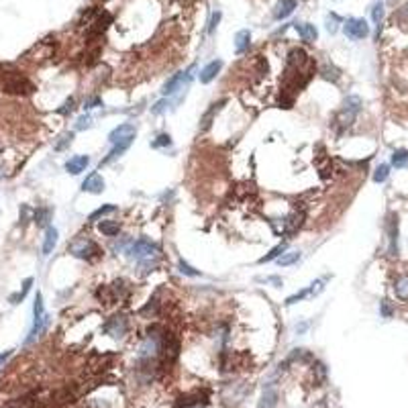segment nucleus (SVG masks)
<instances>
[{
	"label": "nucleus",
	"mask_w": 408,
	"mask_h": 408,
	"mask_svg": "<svg viewBox=\"0 0 408 408\" xmlns=\"http://www.w3.org/2000/svg\"><path fill=\"white\" fill-rule=\"evenodd\" d=\"M2 88H4V92H8V94H19V96L31 94V92L35 90V86H33L25 76H21V74H10V76L2 82Z\"/></svg>",
	"instance_id": "6"
},
{
	"label": "nucleus",
	"mask_w": 408,
	"mask_h": 408,
	"mask_svg": "<svg viewBox=\"0 0 408 408\" xmlns=\"http://www.w3.org/2000/svg\"><path fill=\"white\" fill-rule=\"evenodd\" d=\"M321 74H322V78H324V80H333V82H335V80L339 78L337 70H335V67H333V65H329V63H326V65L322 67V70H321Z\"/></svg>",
	"instance_id": "29"
},
{
	"label": "nucleus",
	"mask_w": 408,
	"mask_h": 408,
	"mask_svg": "<svg viewBox=\"0 0 408 408\" xmlns=\"http://www.w3.org/2000/svg\"><path fill=\"white\" fill-rule=\"evenodd\" d=\"M82 190H84V192H90V194H100L104 190V180L100 178L96 172H92L88 178L82 182Z\"/></svg>",
	"instance_id": "8"
},
{
	"label": "nucleus",
	"mask_w": 408,
	"mask_h": 408,
	"mask_svg": "<svg viewBox=\"0 0 408 408\" xmlns=\"http://www.w3.org/2000/svg\"><path fill=\"white\" fill-rule=\"evenodd\" d=\"M298 260H300V251H288V253H282V255L278 257V265L288 267V265L296 263Z\"/></svg>",
	"instance_id": "22"
},
{
	"label": "nucleus",
	"mask_w": 408,
	"mask_h": 408,
	"mask_svg": "<svg viewBox=\"0 0 408 408\" xmlns=\"http://www.w3.org/2000/svg\"><path fill=\"white\" fill-rule=\"evenodd\" d=\"M294 29L298 31V35H300L302 41H306V43H315L317 37H319L317 27L310 25V23H294Z\"/></svg>",
	"instance_id": "9"
},
{
	"label": "nucleus",
	"mask_w": 408,
	"mask_h": 408,
	"mask_svg": "<svg viewBox=\"0 0 408 408\" xmlns=\"http://www.w3.org/2000/svg\"><path fill=\"white\" fill-rule=\"evenodd\" d=\"M184 78H188V76H184V72H180V74H175V76H172L168 82H166V86H163V94H174L175 90L180 88V84L184 82Z\"/></svg>",
	"instance_id": "18"
},
{
	"label": "nucleus",
	"mask_w": 408,
	"mask_h": 408,
	"mask_svg": "<svg viewBox=\"0 0 408 408\" xmlns=\"http://www.w3.org/2000/svg\"><path fill=\"white\" fill-rule=\"evenodd\" d=\"M178 267H180L182 274H186V276H190V278H196V276H200V271H196L194 267H190L186 262H180V263H178Z\"/></svg>",
	"instance_id": "30"
},
{
	"label": "nucleus",
	"mask_w": 408,
	"mask_h": 408,
	"mask_svg": "<svg viewBox=\"0 0 408 408\" xmlns=\"http://www.w3.org/2000/svg\"><path fill=\"white\" fill-rule=\"evenodd\" d=\"M296 0H278V4H276V8H274V19L276 21H282V19H286V17H290L292 12H294V8H296Z\"/></svg>",
	"instance_id": "11"
},
{
	"label": "nucleus",
	"mask_w": 408,
	"mask_h": 408,
	"mask_svg": "<svg viewBox=\"0 0 408 408\" xmlns=\"http://www.w3.org/2000/svg\"><path fill=\"white\" fill-rule=\"evenodd\" d=\"M276 404H278V392L276 390H265L260 404H257V408H276Z\"/></svg>",
	"instance_id": "20"
},
{
	"label": "nucleus",
	"mask_w": 408,
	"mask_h": 408,
	"mask_svg": "<svg viewBox=\"0 0 408 408\" xmlns=\"http://www.w3.org/2000/svg\"><path fill=\"white\" fill-rule=\"evenodd\" d=\"M135 139V127L131 125V122H125V125H118L111 135H108V141L113 143V149H111V153H108L100 166H106V163H111L115 161L118 155H122L129 149V145L133 143Z\"/></svg>",
	"instance_id": "2"
},
{
	"label": "nucleus",
	"mask_w": 408,
	"mask_h": 408,
	"mask_svg": "<svg viewBox=\"0 0 408 408\" xmlns=\"http://www.w3.org/2000/svg\"><path fill=\"white\" fill-rule=\"evenodd\" d=\"M219 21H221V12H214V15H212V21H210V27H208V31H210V33L214 31V27L219 25Z\"/></svg>",
	"instance_id": "35"
},
{
	"label": "nucleus",
	"mask_w": 408,
	"mask_h": 408,
	"mask_svg": "<svg viewBox=\"0 0 408 408\" xmlns=\"http://www.w3.org/2000/svg\"><path fill=\"white\" fill-rule=\"evenodd\" d=\"M58 245V231L53 227H47L45 231V241H43V255H49Z\"/></svg>",
	"instance_id": "16"
},
{
	"label": "nucleus",
	"mask_w": 408,
	"mask_h": 408,
	"mask_svg": "<svg viewBox=\"0 0 408 408\" xmlns=\"http://www.w3.org/2000/svg\"><path fill=\"white\" fill-rule=\"evenodd\" d=\"M223 104H225V100H221V102H214V104H210V108L206 113H204V117H202V125H200V131H206V129H210V125H212V118L219 115V111L223 108Z\"/></svg>",
	"instance_id": "14"
},
{
	"label": "nucleus",
	"mask_w": 408,
	"mask_h": 408,
	"mask_svg": "<svg viewBox=\"0 0 408 408\" xmlns=\"http://www.w3.org/2000/svg\"><path fill=\"white\" fill-rule=\"evenodd\" d=\"M104 329H106V333H111L113 337H122V333L127 331V322H125V319L115 317L111 322L104 326Z\"/></svg>",
	"instance_id": "15"
},
{
	"label": "nucleus",
	"mask_w": 408,
	"mask_h": 408,
	"mask_svg": "<svg viewBox=\"0 0 408 408\" xmlns=\"http://www.w3.org/2000/svg\"><path fill=\"white\" fill-rule=\"evenodd\" d=\"M196 408H200V406H196Z\"/></svg>",
	"instance_id": "41"
},
{
	"label": "nucleus",
	"mask_w": 408,
	"mask_h": 408,
	"mask_svg": "<svg viewBox=\"0 0 408 408\" xmlns=\"http://www.w3.org/2000/svg\"><path fill=\"white\" fill-rule=\"evenodd\" d=\"M31 284H33V278H27V280L23 282V288H21V292H19V294H15V296H10V302H12V304H19V302L23 300V298L27 296V292H29Z\"/></svg>",
	"instance_id": "26"
},
{
	"label": "nucleus",
	"mask_w": 408,
	"mask_h": 408,
	"mask_svg": "<svg viewBox=\"0 0 408 408\" xmlns=\"http://www.w3.org/2000/svg\"><path fill=\"white\" fill-rule=\"evenodd\" d=\"M372 17H374V23L378 27V35H379V27H382V17H384V4L382 2H378L372 10Z\"/></svg>",
	"instance_id": "28"
},
{
	"label": "nucleus",
	"mask_w": 408,
	"mask_h": 408,
	"mask_svg": "<svg viewBox=\"0 0 408 408\" xmlns=\"http://www.w3.org/2000/svg\"><path fill=\"white\" fill-rule=\"evenodd\" d=\"M337 21H339L337 15L329 17V21H326V29H329V33H337Z\"/></svg>",
	"instance_id": "32"
},
{
	"label": "nucleus",
	"mask_w": 408,
	"mask_h": 408,
	"mask_svg": "<svg viewBox=\"0 0 408 408\" xmlns=\"http://www.w3.org/2000/svg\"><path fill=\"white\" fill-rule=\"evenodd\" d=\"M343 31H345V35H347L349 39L359 41V39H365L367 35H370V25H367L363 19L353 17V19H347V21H345Z\"/></svg>",
	"instance_id": "7"
},
{
	"label": "nucleus",
	"mask_w": 408,
	"mask_h": 408,
	"mask_svg": "<svg viewBox=\"0 0 408 408\" xmlns=\"http://www.w3.org/2000/svg\"><path fill=\"white\" fill-rule=\"evenodd\" d=\"M47 214H49V210H39V212L35 214V221H37V225H45Z\"/></svg>",
	"instance_id": "34"
},
{
	"label": "nucleus",
	"mask_w": 408,
	"mask_h": 408,
	"mask_svg": "<svg viewBox=\"0 0 408 408\" xmlns=\"http://www.w3.org/2000/svg\"><path fill=\"white\" fill-rule=\"evenodd\" d=\"M361 111V98L359 96H347L343 102V108L339 111L335 122L339 125V129H347L353 120H355L357 113Z\"/></svg>",
	"instance_id": "3"
},
{
	"label": "nucleus",
	"mask_w": 408,
	"mask_h": 408,
	"mask_svg": "<svg viewBox=\"0 0 408 408\" xmlns=\"http://www.w3.org/2000/svg\"><path fill=\"white\" fill-rule=\"evenodd\" d=\"M72 111H74V98L67 100V102L63 104V108H59L58 113H59V115H67V113H72Z\"/></svg>",
	"instance_id": "33"
},
{
	"label": "nucleus",
	"mask_w": 408,
	"mask_h": 408,
	"mask_svg": "<svg viewBox=\"0 0 408 408\" xmlns=\"http://www.w3.org/2000/svg\"><path fill=\"white\" fill-rule=\"evenodd\" d=\"M84 127H90V117H80L78 118V129H84Z\"/></svg>",
	"instance_id": "37"
},
{
	"label": "nucleus",
	"mask_w": 408,
	"mask_h": 408,
	"mask_svg": "<svg viewBox=\"0 0 408 408\" xmlns=\"http://www.w3.org/2000/svg\"><path fill=\"white\" fill-rule=\"evenodd\" d=\"M388 175H390V166L382 163V166H378L376 172H374V182L376 184H382V182H386Z\"/></svg>",
	"instance_id": "25"
},
{
	"label": "nucleus",
	"mask_w": 408,
	"mask_h": 408,
	"mask_svg": "<svg viewBox=\"0 0 408 408\" xmlns=\"http://www.w3.org/2000/svg\"><path fill=\"white\" fill-rule=\"evenodd\" d=\"M115 210H117L115 204H104V206H100L98 210H94V212L90 214V221H98L100 216H104V214H111V212H115Z\"/></svg>",
	"instance_id": "27"
},
{
	"label": "nucleus",
	"mask_w": 408,
	"mask_h": 408,
	"mask_svg": "<svg viewBox=\"0 0 408 408\" xmlns=\"http://www.w3.org/2000/svg\"><path fill=\"white\" fill-rule=\"evenodd\" d=\"M127 253L131 257H135L137 262H141V263H149V262H151V257L157 255V247L151 241H147V239H137V241H131Z\"/></svg>",
	"instance_id": "5"
},
{
	"label": "nucleus",
	"mask_w": 408,
	"mask_h": 408,
	"mask_svg": "<svg viewBox=\"0 0 408 408\" xmlns=\"http://www.w3.org/2000/svg\"><path fill=\"white\" fill-rule=\"evenodd\" d=\"M388 239H390V255H396L398 251V219L396 216H390V221H388Z\"/></svg>",
	"instance_id": "10"
},
{
	"label": "nucleus",
	"mask_w": 408,
	"mask_h": 408,
	"mask_svg": "<svg viewBox=\"0 0 408 408\" xmlns=\"http://www.w3.org/2000/svg\"><path fill=\"white\" fill-rule=\"evenodd\" d=\"M90 163V157L88 155H76V157H72L70 161L65 163V170L70 172L72 175H78V174H82L86 170V166Z\"/></svg>",
	"instance_id": "12"
},
{
	"label": "nucleus",
	"mask_w": 408,
	"mask_h": 408,
	"mask_svg": "<svg viewBox=\"0 0 408 408\" xmlns=\"http://www.w3.org/2000/svg\"><path fill=\"white\" fill-rule=\"evenodd\" d=\"M382 315H384V317H392V308L388 306V302H386V300L382 302Z\"/></svg>",
	"instance_id": "39"
},
{
	"label": "nucleus",
	"mask_w": 408,
	"mask_h": 408,
	"mask_svg": "<svg viewBox=\"0 0 408 408\" xmlns=\"http://www.w3.org/2000/svg\"><path fill=\"white\" fill-rule=\"evenodd\" d=\"M221 67H223V61H221V59L210 61V63L200 72V82H202V84H210V82L216 78V74L221 72Z\"/></svg>",
	"instance_id": "13"
},
{
	"label": "nucleus",
	"mask_w": 408,
	"mask_h": 408,
	"mask_svg": "<svg viewBox=\"0 0 408 408\" xmlns=\"http://www.w3.org/2000/svg\"><path fill=\"white\" fill-rule=\"evenodd\" d=\"M315 76V61H312L302 49H292L286 59V70H284V88H282V98L280 104L284 108H290L296 92H300L308 84V80Z\"/></svg>",
	"instance_id": "1"
},
{
	"label": "nucleus",
	"mask_w": 408,
	"mask_h": 408,
	"mask_svg": "<svg viewBox=\"0 0 408 408\" xmlns=\"http://www.w3.org/2000/svg\"><path fill=\"white\" fill-rule=\"evenodd\" d=\"M98 104H102V100H100V98L96 96V98H92V100L84 102V108H88V111H90V108H94V106H98Z\"/></svg>",
	"instance_id": "36"
},
{
	"label": "nucleus",
	"mask_w": 408,
	"mask_h": 408,
	"mask_svg": "<svg viewBox=\"0 0 408 408\" xmlns=\"http://www.w3.org/2000/svg\"><path fill=\"white\" fill-rule=\"evenodd\" d=\"M392 166H396V168H406L408 166V151L406 149H398V151L392 153Z\"/></svg>",
	"instance_id": "23"
},
{
	"label": "nucleus",
	"mask_w": 408,
	"mask_h": 408,
	"mask_svg": "<svg viewBox=\"0 0 408 408\" xmlns=\"http://www.w3.org/2000/svg\"><path fill=\"white\" fill-rule=\"evenodd\" d=\"M98 231L102 235H106V237H117L118 231H120V225L117 221H102L98 225Z\"/></svg>",
	"instance_id": "21"
},
{
	"label": "nucleus",
	"mask_w": 408,
	"mask_h": 408,
	"mask_svg": "<svg viewBox=\"0 0 408 408\" xmlns=\"http://www.w3.org/2000/svg\"><path fill=\"white\" fill-rule=\"evenodd\" d=\"M8 357H10V351H4V353H2V355H0V365H2V363H4V361H6Z\"/></svg>",
	"instance_id": "40"
},
{
	"label": "nucleus",
	"mask_w": 408,
	"mask_h": 408,
	"mask_svg": "<svg viewBox=\"0 0 408 408\" xmlns=\"http://www.w3.org/2000/svg\"><path fill=\"white\" fill-rule=\"evenodd\" d=\"M284 251H286V243H280V245H276V247L271 249L267 255H263V257H262V260H260V263H269V262L278 260V257H280Z\"/></svg>",
	"instance_id": "24"
},
{
	"label": "nucleus",
	"mask_w": 408,
	"mask_h": 408,
	"mask_svg": "<svg viewBox=\"0 0 408 408\" xmlns=\"http://www.w3.org/2000/svg\"><path fill=\"white\" fill-rule=\"evenodd\" d=\"M394 292H396V296L400 298V300H408V274H404L396 280V284H394Z\"/></svg>",
	"instance_id": "19"
},
{
	"label": "nucleus",
	"mask_w": 408,
	"mask_h": 408,
	"mask_svg": "<svg viewBox=\"0 0 408 408\" xmlns=\"http://www.w3.org/2000/svg\"><path fill=\"white\" fill-rule=\"evenodd\" d=\"M166 145H172V137H170V135H166V133L159 135V137L151 143V147H155V149H157V147H166Z\"/></svg>",
	"instance_id": "31"
},
{
	"label": "nucleus",
	"mask_w": 408,
	"mask_h": 408,
	"mask_svg": "<svg viewBox=\"0 0 408 408\" xmlns=\"http://www.w3.org/2000/svg\"><path fill=\"white\" fill-rule=\"evenodd\" d=\"M251 45V33L249 31H239L235 37V51L237 53H245Z\"/></svg>",
	"instance_id": "17"
},
{
	"label": "nucleus",
	"mask_w": 408,
	"mask_h": 408,
	"mask_svg": "<svg viewBox=\"0 0 408 408\" xmlns=\"http://www.w3.org/2000/svg\"><path fill=\"white\" fill-rule=\"evenodd\" d=\"M72 137H74V135H72V133H70V135H65V137H63V141H61V143H59V145H58L56 149H63L65 145H70V143H72Z\"/></svg>",
	"instance_id": "38"
},
{
	"label": "nucleus",
	"mask_w": 408,
	"mask_h": 408,
	"mask_svg": "<svg viewBox=\"0 0 408 408\" xmlns=\"http://www.w3.org/2000/svg\"><path fill=\"white\" fill-rule=\"evenodd\" d=\"M70 253L80 260H96L100 257V247L88 237H78L70 243Z\"/></svg>",
	"instance_id": "4"
}]
</instances>
